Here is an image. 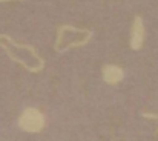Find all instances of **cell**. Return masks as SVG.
Instances as JSON below:
<instances>
[{
  "mask_svg": "<svg viewBox=\"0 0 158 141\" xmlns=\"http://www.w3.org/2000/svg\"><path fill=\"white\" fill-rule=\"evenodd\" d=\"M144 39H146V29H144L143 19L140 15H135L134 23H132V29H131V42H129V45H131V48L134 51H138L143 46Z\"/></svg>",
  "mask_w": 158,
  "mask_h": 141,
  "instance_id": "2",
  "label": "cell"
},
{
  "mask_svg": "<svg viewBox=\"0 0 158 141\" xmlns=\"http://www.w3.org/2000/svg\"><path fill=\"white\" fill-rule=\"evenodd\" d=\"M0 2H11V0H0Z\"/></svg>",
  "mask_w": 158,
  "mask_h": 141,
  "instance_id": "7",
  "label": "cell"
},
{
  "mask_svg": "<svg viewBox=\"0 0 158 141\" xmlns=\"http://www.w3.org/2000/svg\"><path fill=\"white\" fill-rule=\"evenodd\" d=\"M0 46H2V49H3L6 54H8V57H9L11 60H14L15 63H19L20 66H23L26 71H29V72H40V71H43V68H42V66H39V64H37V66H29L26 61H23V60H20L19 57H15V55L11 52V49H8V46H6L3 42H0Z\"/></svg>",
  "mask_w": 158,
  "mask_h": 141,
  "instance_id": "5",
  "label": "cell"
},
{
  "mask_svg": "<svg viewBox=\"0 0 158 141\" xmlns=\"http://www.w3.org/2000/svg\"><path fill=\"white\" fill-rule=\"evenodd\" d=\"M102 72H103V80L107 85H117L124 77V71L117 64H105Z\"/></svg>",
  "mask_w": 158,
  "mask_h": 141,
  "instance_id": "3",
  "label": "cell"
},
{
  "mask_svg": "<svg viewBox=\"0 0 158 141\" xmlns=\"http://www.w3.org/2000/svg\"><path fill=\"white\" fill-rule=\"evenodd\" d=\"M141 115H143L144 118H151V120H157L158 118L157 114H149V112H141Z\"/></svg>",
  "mask_w": 158,
  "mask_h": 141,
  "instance_id": "6",
  "label": "cell"
},
{
  "mask_svg": "<svg viewBox=\"0 0 158 141\" xmlns=\"http://www.w3.org/2000/svg\"><path fill=\"white\" fill-rule=\"evenodd\" d=\"M19 127L29 134L42 132L45 127V115L35 107H26L19 117Z\"/></svg>",
  "mask_w": 158,
  "mask_h": 141,
  "instance_id": "1",
  "label": "cell"
},
{
  "mask_svg": "<svg viewBox=\"0 0 158 141\" xmlns=\"http://www.w3.org/2000/svg\"><path fill=\"white\" fill-rule=\"evenodd\" d=\"M2 40H6V42H9L11 45H14L15 48H19V49H28L29 52H32V55H34V58L39 61V66H42V68H45V60L40 57V54H39V51L35 49V48L32 46V45H25V43H17L12 37H9V35H6V34H0V42Z\"/></svg>",
  "mask_w": 158,
  "mask_h": 141,
  "instance_id": "4",
  "label": "cell"
},
{
  "mask_svg": "<svg viewBox=\"0 0 158 141\" xmlns=\"http://www.w3.org/2000/svg\"><path fill=\"white\" fill-rule=\"evenodd\" d=\"M157 132H158V129H157Z\"/></svg>",
  "mask_w": 158,
  "mask_h": 141,
  "instance_id": "8",
  "label": "cell"
}]
</instances>
